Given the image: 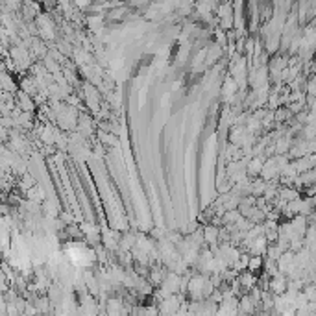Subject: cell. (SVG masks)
Here are the masks:
<instances>
[{
  "mask_svg": "<svg viewBox=\"0 0 316 316\" xmlns=\"http://www.w3.org/2000/svg\"><path fill=\"white\" fill-rule=\"evenodd\" d=\"M239 283H241V285L246 288V290H251V288L257 285V278H255V276L251 274L250 270H248V272L241 274V278H239Z\"/></svg>",
  "mask_w": 316,
  "mask_h": 316,
  "instance_id": "cell-2",
  "label": "cell"
},
{
  "mask_svg": "<svg viewBox=\"0 0 316 316\" xmlns=\"http://www.w3.org/2000/svg\"><path fill=\"white\" fill-rule=\"evenodd\" d=\"M261 266H263V257H261V255H255V257H251L250 263H248V270H250L251 274H253V272H257Z\"/></svg>",
  "mask_w": 316,
  "mask_h": 316,
  "instance_id": "cell-3",
  "label": "cell"
},
{
  "mask_svg": "<svg viewBox=\"0 0 316 316\" xmlns=\"http://www.w3.org/2000/svg\"><path fill=\"white\" fill-rule=\"evenodd\" d=\"M270 290L276 294V296H281L285 290H287V279L285 276H274V279L270 281Z\"/></svg>",
  "mask_w": 316,
  "mask_h": 316,
  "instance_id": "cell-1",
  "label": "cell"
}]
</instances>
